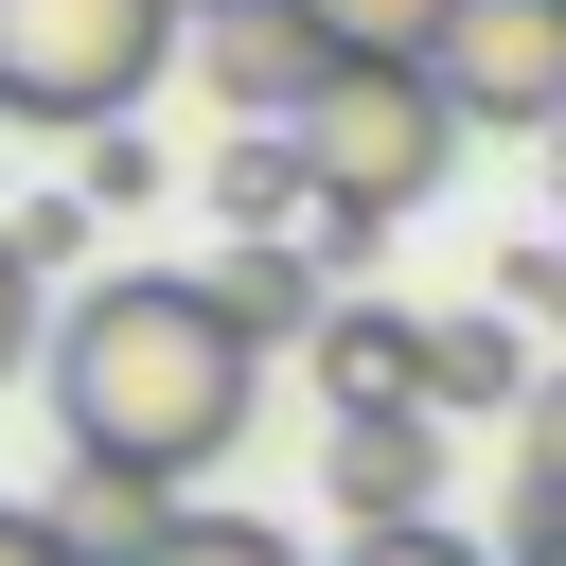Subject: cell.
<instances>
[{
    "instance_id": "obj_17",
    "label": "cell",
    "mask_w": 566,
    "mask_h": 566,
    "mask_svg": "<svg viewBox=\"0 0 566 566\" xmlns=\"http://www.w3.org/2000/svg\"><path fill=\"white\" fill-rule=\"evenodd\" d=\"M0 371H53V318H35V248L0 230Z\"/></svg>"
},
{
    "instance_id": "obj_21",
    "label": "cell",
    "mask_w": 566,
    "mask_h": 566,
    "mask_svg": "<svg viewBox=\"0 0 566 566\" xmlns=\"http://www.w3.org/2000/svg\"><path fill=\"white\" fill-rule=\"evenodd\" d=\"M548 212H566V124H548Z\"/></svg>"
},
{
    "instance_id": "obj_6",
    "label": "cell",
    "mask_w": 566,
    "mask_h": 566,
    "mask_svg": "<svg viewBox=\"0 0 566 566\" xmlns=\"http://www.w3.org/2000/svg\"><path fill=\"white\" fill-rule=\"evenodd\" d=\"M318 495H336V531L442 513V407H336L318 424Z\"/></svg>"
},
{
    "instance_id": "obj_19",
    "label": "cell",
    "mask_w": 566,
    "mask_h": 566,
    "mask_svg": "<svg viewBox=\"0 0 566 566\" xmlns=\"http://www.w3.org/2000/svg\"><path fill=\"white\" fill-rule=\"evenodd\" d=\"M0 230L35 248V283H53V265H88V195H35V212H0Z\"/></svg>"
},
{
    "instance_id": "obj_18",
    "label": "cell",
    "mask_w": 566,
    "mask_h": 566,
    "mask_svg": "<svg viewBox=\"0 0 566 566\" xmlns=\"http://www.w3.org/2000/svg\"><path fill=\"white\" fill-rule=\"evenodd\" d=\"M88 212H159V142H106L88 124Z\"/></svg>"
},
{
    "instance_id": "obj_8",
    "label": "cell",
    "mask_w": 566,
    "mask_h": 566,
    "mask_svg": "<svg viewBox=\"0 0 566 566\" xmlns=\"http://www.w3.org/2000/svg\"><path fill=\"white\" fill-rule=\"evenodd\" d=\"M35 513L71 531V566H159V531H177L195 495H177L159 460H88V442H71V478H53Z\"/></svg>"
},
{
    "instance_id": "obj_12",
    "label": "cell",
    "mask_w": 566,
    "mask_h": 566,
    "mask_svg": "<svg viewBox=\"0 0 566 566\" xmlns=\"http://www.w3.org/2000/svg\"><path fill=\"white\" fill-rule=\"evenodd\" d=\"M495 548H566V371L513 407V531Z\"/></svg>"
},
{
    "instance_id": "obj_4",
    "label": "cell",
    "mask_w": 566,
    "mask_h": 566,
    "mask_svg": "<svg viewBox=\"0 0 566 566\" xmlns=\"http://www.w3.org/2000/svg\"><path fill=\"white\" fill-rule=\"evenodd\" d=\"M424 71H442V106H460V124L548 142V124H566V0H460Z\"/></svg>"
},
{
    "instance_id": "obj_9",
    "label": "cell",
    "mask_w": 566,
    "mask_h": 566,
    "mask_svg": "<svg viewBox=\"0 0 566 566\" xmlns=\"http://www.w3.org/2000/svg\"><path fill=\"white\" fill-rule=\"evenodd\" d=\"M548 371H531V318L513 301H478V318H424V407L442 424H495V407H531Z\"/></svg>"
},
{
    "instance_id": "obj_15",
    "label": "cell",
    "mask_w": 566,
    "mask_h": 566,
    "mask_svg": "<svg viewBox=\"0 0 566 566\" xmlns=\"http://www.w3.org/2000/svg\"><path fill=\"white\" fill-rule=\"evenodd\" d=\"M336 566H513V548H478V531L407 513V531H336Z\"/></svg>"
},
{
    "instance_id": "obj_10",
    "label": "cell",
    "mask_w": 566,
    "mask_h": 566,
    "mask_svg": "<svg viewBox=\"0 0 566 566\" xmlns=\"http://www.w3.org/2000/svg\"><path fill=\"white\" fill-rule=\"evenodd\" d=\"M301 371H318V407H424V318L407 301H336Z\"/></svg>"
},
{
    "instance_id": "obj_22",
    "label": "cell",
    "mask_w": 566,
    "mask_h": 566,
    "mask_svg": "<svg viewBox=\"0 0 566 566\" xmlns=\"http://www.w3.org/2000/svg\"><path fill=\"white\" fill-rule=\"evenodd\" d=\"M513 566H566V548H513Z\"/></svg>"
},
{
    "instance_id": "obj_3",
    "label": "cell",
    "mask_w": 566,
    "mask_h": 566,
    "mask_svg": "<svg viewBox=\"0 0 566 566\" xmlns=\"http://www.w3.org/2000/svg\"><path fill=\"white\" fill-rule=\"evenodd\" d=\"M195 53V0H0V106L18 124H142V88Z\"/></svg>"
},
{
    "instance_id": "obj_20",
    "label": "cell",
    "mask_w": 566,
    "mask_h": 566,
    "mask_svg": "<svg viewBox=\"0 0 566 566\" xmlns=\"http://www.w3.org/2000/svg\"><path fill=\"white\" fill-rule=\"evenodd\" d=\"M0 566H71V531H53L35 495H0Z\"/></svg>"
},
{
    "instance_id": "obj_23",
    "label": "cell",
    "mask_w": 566,
    "mask_h": 566,
    "mask_svg": "<svg viewBox=\"0 0 566 566\" xmlns=\"http://www.w3.org/2000/svg\"><path fill=\"white\" fill-rule=\"evenodd\" d=\"M195 18H230V0H195Z\"/></svg>"
},
{
    "instance_id": "obj_13",
    "label": "cell",
    "mask_w": 566,
    "mask_h": 566,
    "mask_svg": "<svg viewBox=\"0 0 566 566\" xmlns=\"http://www.w3.org/2000/svg\"><path fill=\"white\" fill-rule=\"evenodd\" d=\"M442 18H460V0H318V35H336V53H407V71L442 53Z\"/></svg>"
},
{
    "instance_id": "obj_1",
    "label": "cell",
    "mask_w": 566,
    "mask_h": 566,
    "mask_svg": "<svg viewBox=\"0 0 566 566\" xmlns=\"http://www.w3.org/2000/svg\"><path fill=\"white\" fill-rule=\"evenodd\" d=\"M248 389H265V354L212 318V283H88L71 318H53V424L88 442V460H159L177 495L248 442Z\"/></svg>"
},
{
    "instance_id": "obj_14",
    "label": "cell",
    "mask_w": 566,
    "mask_h": 566,
    "mask_svg": "<svg viewBox=\"0 0 566 566\" xmlns=\"http://www.w3.org/2000/svg\"><path fill=\"white\" fill-rule=\"evenodd\" d=\"M159 566H318V548H283L265 513H177V531H159Z\"/></svg>"
},
{
    "instance_id": "obj_7",
    "label": "cell",
    "mask_w": 566,
    "mask_h": 566,
    "mask_svg": "<svg viewBox=\"0 0 566 566\" xmlns=\"http://www.w3.org/2000/svg\"><path fill=\"white\" fill-rule=\"evenodd\" d=\"M195 283L248 354H318V318H336V248H301V230H230V265H195Z\"/></svg>"
},
{
    "instance_id": "obj_5",
    "label": "cell",
    "mask_w": 566,
    "mask_h": 566,
    "mask_svg": "<svg viewBox=\"0 0 566 566\" xmlns=\"http://www.w3.org/2000/svg\"><path fill=\"white\" fill-rule=\"evenodd\" d=\"M318 71H336L318 0H230V18H195V88H212L230 124H301V106H318Z\"/></svg>"
},
{
    "instance_id": "obj_2",
    "label": "cell",
    "mask_w": 566,
    "mask_h": 566,
    "mask_svg": "<svg viewBox=\"0 0 566 566\" xmlns=\"http://www.w3.org/2000/svg\"><path fill=\"white\" fill-rule=\"evenodd\" d=\"M301 159H318V248H389L442 177H460V106H442V71H407V53H336L318 71V106H301Z\"/></svg>"
},
{
    "instance_id": "obj_11",
    "label": "cell",
    "mask_w": 566,
    "mask_h": 566,
    "mask_svg": "<svg viewBox=\"0 0 566 566\" xmlns=\"http://www.w3.org/2000/svg\"><path fill=\"white\" fill-rule=\"evenodd\" d=\"M212 195H230V230H283V212H318V159H301V124H230V142H212Z\"/></svg>"
},
{
    "instance_id": "obj_16",
    "label": "cell",
    "mask_w": 566,
    "mask_h": 566,
    "mask_svg": "<svg viewBox=\"0 0 566 566\" xmlns=\"http://www.w3.org/2000/svg\"><path fill=\"white\" fill-rule=\"evenodd\" d=\"M495 301H513V318H531V336H566V230H531V248H513V265H495Z\"/></svg>"
}]
</instances>
